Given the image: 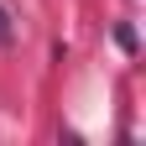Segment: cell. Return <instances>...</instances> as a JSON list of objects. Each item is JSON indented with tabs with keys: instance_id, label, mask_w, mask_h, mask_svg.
Returning <instances> with one entry per match:
<instances>
[{
	"instance_id": "cell-1",
	"label": "cell",
	"mask_w": 146,
	"mask_h": 146,
	"mask_svg": "<svg viewBox=\"0 0 146 146\" xmlns=\"http://www.w3.org/2000/svg\"><path fill=\"white\" fill-rule=\"evenodd\" d=\"M11 42H16V26H11V11L0 5V47H11Z\"/></svg>"
}]
</instances>
